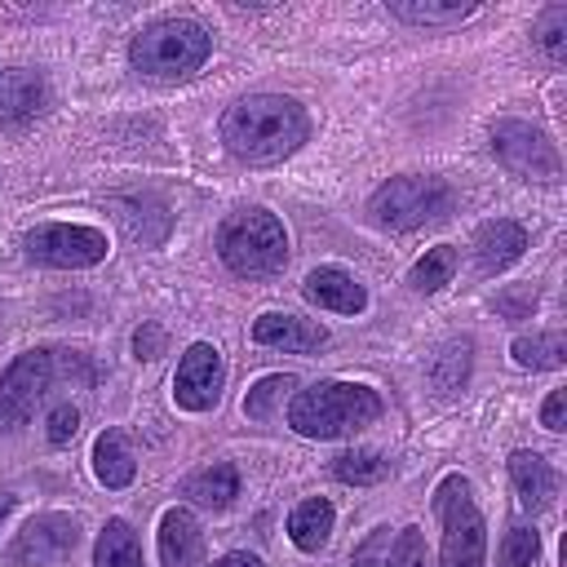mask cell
I'll return each instance as SVG.
<instances>
[{"label": "cell", "instance_id": "6da1fadb", "mask_svg": "<svg viewBox=\"0 0 567 567\" xmlns=\"http://www.w3.org/2000/svg\"><path fill=\"white\" fill-rule=\"evenodd\" d=\"M310 137V120L297 97L284 93H248L221 115V142L244 164L288 159Z\"/></svg>", "mask_w": 567, "mask_h": 567}, {"label": "cell", "instance_id": "7a4b0ae2", "mask_svg": "<svg viewBox=\"0 0 567 567\" xmlns=\"http://www.w3.org/2000/svg\"><path fill=\"white\" fill-rule=\"evenodd\" d=\"M381 416V394L359 381H315L292 394L288 425L306 439H346Z\"/></svg>", "mask_w": 567, "mask_h": 567}, {"label": "cell", "instance_id": "3957f363", "mask_svg": "<svg viewBox=\"0 0 567 567\" xmlns=\"http://www.w3.org/2000/svg\"><path fill=\"white\" fill-rule=\"evenodd\" d=\"M208 53H213V35L195 18H155L128 44L133 71H142L146 80H159V84L190 80L208 62Z\"/></svg>", "mask_w": 567, "mask_h": 567}, {"label": "cell", "instance_id": "277c9868", "mask_svg": "<svg viewBox=\"0 0 567 567\" xmlns=\"http://www.w3.org/2000/svg\"><path fill=\"white\" fill-rule=\"evenodd\" d=\"M217 257L235 275H270L288 261L284 221L270 208H239L217 226Z\"/></svg>", "mask_w": 567, "mask_h": 567}, {"label": "cell", "instance_id": "5b68a950", "mask_svg": "<svg viewBox=\"0 0 567 567\" xmlns=\"http://www.w3.org/2000/svg\"><path fill=\"white\" fill-rule=\"evenodd\" d=\"M456 195L443 177H421V173H403V177H390L372 190L368 199V213L377 226L385 230H416L425 221H443L452 213Z\"/></svg>", "mask_w": 567, "mask_h": 567}, {"label": "cell", "instance_id": "8992f818", "mask_svg": "<svg viewBox=\"0 0 567 567\" xmlns=\"http://www.w3.org/2000/svg\"><path fill=\"white\" fill-rule=\"evenodd\" d=\"M434 514L443 523V545H439V567H483L487 558V523L474 505L470 478L447 474L434 487Z\"/></svg>", "mask_w": 567, "mask_h": 567}, {"label": "cell", "instance_id": "52a82bcc", "mask_svg": "<svg viewBox=\"0 0 567 567\" xmlns=\"http://www.w3.org/2000/svg\"><path fill=\"white\" fill-rule=\"evenodd\" d=\"M492 151L523 182H558V173H563V155H558L554 137L514 115L492 124Z\"/></svg>", "mask_w": 567, "mask_h": 567}, {"label": "cell", "instance_id": "ba28073f", "mask_svg": "<svg viewBox=\"0 0 567 567\" xmlns=\"http://www.w3.org/2000/svg\"><path fill=\"white\" fill-rule=\"evenodd\" d=\"M22 248L31 261L53 270H84L106 257V235L97 226H71V221H44L22 235Z\"/></svg>", "mask_w": 567, "mask_h": 567}, {"label": "cell", "instance_id": "9c48e42d", "mask_svg": "<svg viewBox=\"0 0 567 567\" xmlns=\"http://www.w3.org/2000/svg\"><path fill=\"white\" fill-rule=\"evenodd\" d=\"M75 545H80V523H75L71 514L49 509V514H35V518L13 536V545L4 549V563H9V567H53V563H62Z\"/></svg>", "mask_w": 567, "mask_h": 567}, {"label": "cell", "instance_id": "30bf717a", "mask_svg": "<svg viewBox=\"0 0 567 567\" xmlns=\"http://www.w3.org/2000/svg\"><path fill=\"white\" fill-rule=\"evenodd\" d=\"M49 381H53V354L49 350L18 354L0 377V430H18L35 412V403L44 399Z\"/></svg>", "mask_w": 567, "mask_h": 567}, {"label": "cell", "instance_id": "8fae6325", "mask_svg": "<svg viewBox=\"0 0 567 567\" xmlns=\"http://www.w3.org/2000/svg\"><path fill=\"white\" fill-rule=\"evenodd\" d=\"M221 381H226V363H221L217 346L195 341L173 372V403L186 412H208L221 399Z\"/></svg>", "mask_w": 567, "mask_h": 567}, {"label": "cell", "instance_id": "7c38bea8", "mask_svg": "<svg viewBox=\"0 0 567 567\" xmlns=\"http://www.w3.org/2000/svg\"><path fill=\"white\" fill-rule=\"evenodd\" d=\"M301 292H306L310 306L332 310V315H359L368 306V288L341 266H315L301 284Z\"/></svg>", "mask_w": 567, "mask_h": 567}, {"label": "cell", "instance_id": "4fadbf2b", "mask_svg": "<svg viewBox=\"0 0 567 567\" xmlns=\"http://www.w3.org/2000/svg\"><path fill=\"white\" fill-rule=\"evenodd\" d=\"M44 106H49V84L40 71H27V66L0 71V124L18 128V124L35 120Z\"/></svg>", "mask_w": 567, "mask_h": 567}, {"label": "cell", "instance_id": "5bb4252c", "mask_svg": "<svg viewBox=\"0 0 567 567\" xmlns=\"http://www.w3.org/2000/svg\"><path fill=\"white\" fill-rule=\"evenodd\" d=\"M527 248V230L509 217H496V221H483L474 230V266L478 275H501L505 266H514Z\"/></svg>", "mask_w": 567, "mask_h": 567}, {"label": "cell", "instance_id": "9a60e30c", "mask_svg": "<svg viewBox=\"0 0 567 567\" xmlns=\"http://www.w3.org/2000/svg\"><path fill=\"white\" fill-rule=\"evenodd\" d=\"M252 341H257V346H270V350L310 354V350H319V346L328 341V328L315 323V319H301V315H279V310H270V315H261V319L252 323Z\"/></svg>", "mask_w": 567, "mask_h": 567}, {"label": "cell", "instance_id": "2e32d148", "mask_svg": "<svg viewBox=\"0 0 567 567\" xmlns=\"http://www.w3.org/2000/svg\"><path fill=\"white\" fill-rule=\"evenodd\" d=\"M159 567H204V532L182 505L164 509L159 518Z\"/></svg>", "mask_w": 567, "mask_h": 567}, {"label": "cell", "instance_id": "e0dca14e", "mask_svg": "<svg viewBox=\"0 0 567 567\" xmlns=\"http://www.w3.org/2000/svg\"><path fill=\"white\" fill-rule=\"evenodd\" d=\"M509 483H514L518 505H523L527 514L545 509V505L554 501V492H558V478H554L549 461H545L540 452H527V447L509 452Z\"/></svg>", "mask_w": 567, "mask_h": 567}, {"label": "cell", "instance_id": "ac0fdd59", "mask_svg": "<svg viewBox=\"0 0 567 567\" xmlns=\"http://www.w3.org/2000/svg\"><path fill=\"white\" fill-rule=\"evenodd\" d=\"M93 474L102 487H128L137 474V456L124 430H102L93 443Z\"/></svg>", "mask_w": 567, "mask_h": 567}, {"label": "cell", "instance_id": "d6986e66", "mask_svg": "<svg viewBox=\"0 0 567 567\" xmlns=\"http://www.w3.org/2000/svg\"><path fill=\"white\" fill-rule=\"evenodd\" d=\"M332 523H337L332 501L306 496V501L288 514V536H292V545H297L301 554H319V549L328 545V536H332Z\"/></svg>", "mask_w": 567, "mask_h": 567}, {"label": "cell", "instance_id": "ffe728a7", "mask_svg": "<svg viewBox=\"0 0 567 567\" xmlns=\"http://www.w3.org/2000/svg\"><path fill=\"white\" fill-rule=\"evenodd\" d=\"M186 496L195 505H208V509H226L235 496H239V470L230 461H213L204 470H195L186 478Z\"/></svg>", "mask_w": 567, "mask_h": 567}, {"label": "cell", "instance_id": "44dd1931", "mask_svg": "<svg viewBox=\"0 0 567 567\" xmlns=\"http://www.w3.org/2000/svg\"><path fill=\"white\" fill-rule=\"evenodd\" d=\"M478 4L474 0H447V4H434V0H390V18L399 22H412V27H461L465 18H474Z\"/></svg>", "mask_w": 567, "mask_h": 567}, {"label": "cell", "instance_id": "7402d4cb", "mask_svg": "<svg viewBox=\"0 0 567 567\" xmlns=\"http://www.w3.org/2000/svg\"><path fill=\"white\" fill-rule=\"evenodd\" d=\"M93 567H142V549L137 536L124 518H111L93 545Z\"/></svg>", "mask_w": 567, "mask_h": 567}, {"label": "cell", "instance_id": "603a6c76", "mask_svg": "<svg viewBox=\"0 0 567 567\" xmlns=\"http://www.w3.org/2000/svg\"><path fill=\"white\" fill-rule=\"evenodd\" d=\"M509 354H514L518 368H532V372L563 368L567 363V337L563 332H532V337H518L509 346Z\"/></svg>", "mask_w": 567, "mask_h": 567}, {"label": "cell", "instance_id": "cb8c5ba5", "mask_svg": "<svg viewBox=\"0 0 567 567\" xmlns=\"http://www.w3.org/2000/svg\"><path fill=\"white\" fill-rule=\"evenodd\" d=\"M332 474L350 487H372V483H385L390 478V461L372 447H354V452H341L332 461Z\"/></svg>", "mask_w": 567, "mask_h": 567}, {"label": "cell", "instance_id": "d4e9b609", "mask_svg": "<svg viewBox=\"0 0 567 567\" xmlns=\"http://www.w3.org/2000/svg\"><path fill=\"white\" fill-rule=\"evenodd\" d=\"M452 275H456V248H452V244H434L425 257H416V266L408 270V284L430 297V292H439L443 284H452Z\"/></svg>", "mask_w": 567, "mask_h": 567}, {"label": "cell", "instance_id": "484cf974", "mask_svg": "<svg viewBox=\"0 0 567 567\" xmlns=\"http://www.w3.org/2000/svg\"><path fill=\"white\" fill-rule=\"evenodd\" d=\"M288 390H297V377H284V372L261 377V381H257V385L244 394V412H248L252 421H266V416L275 412V403H279Z\"/></svg>", "mask_w": 567, "mask_h": 567}, {"label": "cell", "instance_id": "4316f807", "mask_svg": "<svg viewBox=\"0 0 567 567\" xmlns=\"http://www.w3.org/2000/svg\"><path fill=\"white\" fill-rule=\"evenodd\" d=\"M536 554H540L536 532H532V527H523V523H514V527L505 532V540H501L496 567H532V563H536Z\"/></svg>", "mask_w": 567, "mask_h": 567}, {"label": "cell", "instance_id": "83f0119b", "mask_svg": "<svg viewBox=\"0 0 567 567\" xmlns=\"http://www.w3.org/2000/svg\"><path fill=\"white\" fill-rule=\"evenodd\" d=\"M470 377V341H452L443 350V359L434 363V385L439 390H461Z\"/></svg>", "mask_w": 567, "mask_h": 567}, {"label": "cell", "instance_id": "f1b7e54d", "mask_svg": "<svg viewBox=\"0 0 567 567\" xmlns=\"http://www.w3.org/2000/svg\"><path fill=\"white\" fill-rule=\"evenodd\" d=\"M381 567H430V554H425V536L421 527H403L390 545V554L381 558Z\"/></svg>", "mask_w": 567, "mask_h": 567}, {"label": "cell", "instance_id": "f546056e", "mask_svg": "<svg viewBox=\"0 0 567 567\" xmlns=\"http://www.w3.org/2000/svg\"><path fill=\"white\" fill-rule=\"evenodd\" d=\"M536 40H540V49H545L549 58H563V49H567V4H549V9L540 13Z\"/></svg>", "mask_w": 567, "mask_h": 567}, {"label": "cell", "instance_id": "4dcf8cb0", "mask_svg": "<svg viewBox=\"0 0 567 567\" xmlns=\"http://www.w3.org/2000/svg\"><path fill=\"white\" fill-rule=\"evenodd\" d=\"M75 430H80V412H75L71 403H62V408H53V412H49V443H53V447L71 443V439H75Z\"/></svg>", "mask_w": 567, "mask_h": 567}, {"label": "cell", "instance_id": "1f68e13d", "mask_svg": "<svg viewBox=\"0 0 567 567\" xmlns=\"http://www.w3.org/2000/svg\"><path fill=\"white\" fill-rule=\"evenodd\" d=\"M540 425L545 430H567V390H549V399L540 403Z\"/></svg>", "mask_w": 567, "mask_h": 567}, {"label": "cell", "instance_id": "d6a6232c", "mask_svg": "<svg viewBox=\"0 0 567 567\" xmlns=\"http://www.w3.org/2000/svg\"><path fill=\"white\" fill-rule=\"evenodd\" d=\"M133 350H137V359H159L164 354V332L155 323H142L133 332Z\"/></svg>", "mask_w": 567, "mask_h": 567}, {"label": "cell", "instance_id": "836d02e7", "mask_svg": "<svg viewBox=\"0 0 567 567\" xmlns=\"http://www.w3.org/2000/svg\"><path fill=\"white\" fill-rule=\"evenodd\" d=\"M213 567H261V558H257V554H244V549H235V554H221Z\"/></svg>", "mask_w": 567, "mask_h": 567}, {"label": "cell", "instance_id": "e575fe53", "mask_svg": "<svg viewBox=\"0 0 567 567\" xmlns=\"http://www.w3.org/2000/svg\"><path fill=\"white\" fill-rule=\"evenodd\" d=\"M381 540H385V536H381V532H377V536H368V545H363V549H359V554H354V563H350V567H372V554H377V549H381Z\"/></svg>", "mask_w": 567, "mask_h": 567}, {"label": "cell", "instance_id": "d590c367", "mask_svg": "<svg viewBox=\"0 0 567 567\" xmlns=\"http://www.w3.org/2000/svg\"><path fill=\"white\" fill-rule=\"evenodd\" d=\"M9 509H13V496H9V492H0V523H4V514H9Z\"/></svg>", "mask_w": 567, "mask_h": 567}]
</instances>
